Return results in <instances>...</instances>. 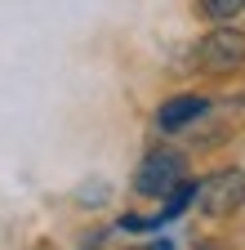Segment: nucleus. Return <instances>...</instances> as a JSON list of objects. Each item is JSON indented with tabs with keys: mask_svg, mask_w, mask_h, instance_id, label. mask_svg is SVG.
<instances>
[{
	"mask_svg": "<svg viewBox=\"0 0 245 250\" xmlns=\"http://www.w3.org/2000/svg\"><path fill=\"white\" fill-rule=\"evenodd\" d=\"M196 206L214 219H227L245 206V174L241 170H219L196 188Z\"/></svg>",
	"mask_w": 245,
	"mask_h": 250,
	"instance_id": "f03ea898",
	"label": "nucleus"
},
{
	"mask_svg": "<svg viewBox=\"0 0 245 250\" xmlns=\"http://www.w3.org/2000/svg\"><path fill=\"white\" fill-rule=\"evenodd\" d=\"M245 9V0H201V14L209 18V22H227V18H236Z\"/></svg>",
	"mask_w": 245,
	"mask_h": 250,
	"instance_id": "39448f33",
	"label": "nucleus"
},
{
	"mask_svg": "<svg viewBox=\"0 0 245 250\" xmlns=\"http://www.w3.org/2000/svg\"><path fill=\"white\" fill-rule=\"evenodd\" d=\"M201 112H205V99H196V94H183V99H170V103H161V112H156V125L174 134V130H183V125H192Z\"/></svg>",
	"mask_w": 245,
	"mask_h": 250,
	"instance_id": "20e7f679",
	"label": "nucleus"
},
{
	"mask_svg": "<svg viewBox=\"0 0 245 250\" xmlns=\"http://www.w3.org/2000/svg\"><path fill=\"white\" fill-rule=\"evenodd\" d=\"M178 183H183V156L178 152H151L134 179V188L143 197H170Z\"/></svg>",
	"mask_w": 245,
	"mask_h": 250,
	"instance_id": "7ed1b4c3",
	"label": "nucleus"
},
{
	"mask_svg": "<svg viewBox=\"0 0 245 250\" xmlns=\"http://www.w3.org/2000/svg\"><path fill=\"white\" fill-rule=\"evenodd\" d=\"M196 62H201V72H209V76H227V72L245 67V36L232 31V27L209 31V36L196 45Z\"/></svg>",
	"mask_w": 245,
	"mask_h": 250,
	"instance_id": "f257e3e1",
	"label": "nucleus"
},
{
	"mask_svg": "<svg viewBox=\"0 0 245 250\" xmlns=\"http://www.w3.org/2000/svg\"><path fill=\"white\" fill-rule=\"evenodd\" d=\"M134 250H151V246H134Z\"/></svg>",
	"mask_w": 245,
	"mask_h": 250,
	"instance_id": "423d86ee",
	"label": "nucleus"
}]
</instances>
